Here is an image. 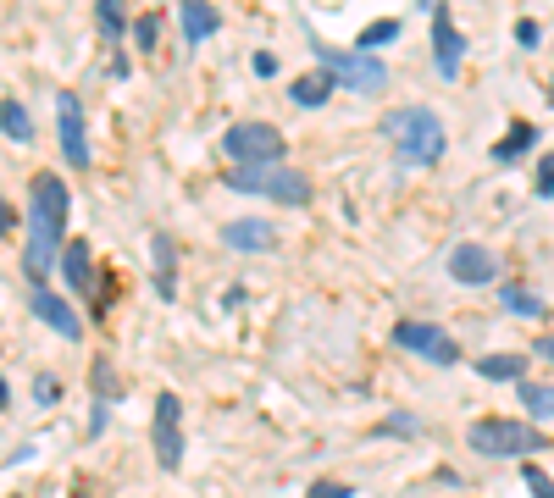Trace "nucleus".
Returning <instances> with one entry per match:
<instances>
[{"label":"nucleus","mask_w":554,"mask_h":498,"mask_svg":"<svg viewBox=\"0 0 554 498\" xmlns=\"http://www.w3.org/2000/svg\"><path fill=\"white\" fill-rule=\"evenodd\" d=\"M67 216H73V194L56 172H39L34 189H28V277L45 283L50 266L61 261V244H67Z\"/></svg>","instance_id":"1"},{"label":"nucleus","mask_w":554,"mask_h":498,"mask_svg":"<svg viewBox=\"0 0 554 498\" xmlns=\"http://www.w3.org/2000/svg\"><path fill=\"white\" fill-rule=\"evenodd\" d=\"M383 139L394 144V155L405 166H438L444 150H449L444 122H438L433 106H394L383 117Z\"/></svg>","instance_id":"2"},{"label":"nucleus","mask_w":554,"mask_h":498,"mask_svg":"<svg viewBox=\"0 0 554 498\" xmlns=\"http://www.w3.org/2000/svg\"><path fill=\"white\" fill-rule=\"evenodd\" d=\"M554 438H543L527 421H510V415H482L466 427V449L482 454V460H527V454L549 449Z\"/></svg>","instance_id":"3"},{"label":"nucleus","mask_w":554,"mask_h":498,"mask_svg":"<svg viewBox=\"0 0 554 498\" xmlns=\"http://www.w3.org/2000/svg\"><path fill=\"white\" fill-rule=\"evenodd\" d=\"M316 61H322V72L333 83H344V89H355V95H377L388 83V67L377 56H361V50H327L322 39H311Z\"/></svg>","instance_id":"4"},{"label":"nucleus","mask_w":554,"mask_h":498,"mask_svg":"<svg viewBox=\"0 0 554 498\" xmlns=\"http://www.w3.org/2000/svg\"><path fill=\"white\" fill-rule=\"evenodd\" d=\"M228 189L266 194V200H277V205L311 200V178H305V172H283V166H239V172H228Z\"/></svg>","instance_id":"5"},{"label":"nucleus","mask_w":554,"mask_h":498,"mask_svg":"<svg viewBox=\"0 0 554 498\" xmlns=\"http://www.w3.org/2000/svg\"><path fill=\"white\" fill-rule=\"evenodd\" d=\"M222 150L233 155V166H277L289 155V139L272 128V122H233L222 133Z\"/></svg>","instance_id":"6"},{"label":"nucleus","mask_w":554,"mask_h":498,"mask_svg":"<svg viewBox=\"0 0 554 498\" xmlns=\"http://www.w3.org/2000/svg\"><path fill=\"white\" fill-rule=\"evenodd\" d=\"M150 443H156V465H161V471H178V465H183V399H178V393H156Z\"/></svg>","instance_id":"7"},{"label":"nucleus","mask_w":554,"mask_h":498,"mask_svg":"<svg viewBox=\"0 0 554 498\" xmlns=\"http://www.w3.org/2000/svg\"><path fill=\"white\" fill-rule=\"evenodd\" d=\"M394 344L410 349V355H422L427 366H455V360H460L455 338H449L438 321H399V327H394Z\"/></svg>","instance_id":"8"},{"label":"nucleus","mask_w":554,"mask_h":498,"mask_svg":"<svg viewBox=\"0 0 554 498\" xmlns=\"http://www.w3.org/2000/svg\"><path fill=\"white\" fill-rule=\"evenodd\" d=\"M56 139H61L67 166L95 161V155H89V128H84V106H78V95H56Z\"/></svg>","instance_id":"9"},{"label":"nucleus","mask_w":554,"mask_h":498,"mask_svg":"<svg viewBox=\"0 0 554 498\" xmlns=\"http://www.w3.org/2000/svg\"><path fill=\"white\" fill-rule=\"evenodd\" d=\"M449 277L466 283V288L494 283V277H499V255H494V249H482V244H455V249H449Z\"/></svg>","instance_id":"10"},{"label":"nucleus","mask_w":554,"mask_h":498,"mask_svg":"<svg viewBox=\"0 0 554 498\" xmlns=\"http://www.w3.org/2000/svg\"><path fill=\"white\" fill-rule=\"evenodd\" d=\"M460 56H466V39H460V28H455L449 0H438V6H433V61H438V72H444V78H455Z\"/></svg>","instance_id":"11"},{"label":"nucleus","mask_w":554,"mask_h":498,"mask_svg":"<svg viewBox=\"0 0 554 498\" xmlns=\"http://www.w3.org/2000/svg\"><path fill=\"white\" fill-rule=\"evenodd\" d=\"M28 310H34V316L45 321V327H56L61 338H67V344H78V338H84V321H78V310L67 305V299H61V294H50V288H34V299H28Z\"/></svg>","instance_id":"12"},{"label":"nucleus","mask_w":554,"mask_h":498,"mask_svg":"<svg viewBox=\"0 0 554 498\" xmlns=\"http://www.w3.org/2000/svg\"><path fill=\"white\" fill-rule=\"evenodd\" d=\"M178 23H183V39H189V50H200L205 39L222 28V12L211 6V0H178Z\"/></svg>","instance_id":"13"},{"label":"nucleus","mask_w":554,"mask_h":498,"mask_svg":"<svg viewBox=\"0 0 554 498\" xmlns=\"http://www.w3.org/2000/svg\"><path fill=\"white\" fill-rule=\"evenodd\" d=\"M222 244H228V249H250V255H266V249H277V227L261 222V216H244V222L222 227Z\"/></svg>","instance_id":"14"},{"label":"nucleus","mask_w":554,"mask_h":498,"mask_svg":"<svg viewBox=\"0 0 554 498\" xmlns=\"http://www.w3.org/2000/svg\"><path fill=\"white\" fill-rule=\"evenodd\" d=\"M150 255H156V294L178 299V244H172V233L150 238Z\"/></svg>","instance_id":"15"},{"label":"nucleus","mask_w":554,"mask_h":498,"mask_svg":"<svg viewBox=\"0 0 554 498\" xmlns=\"http://www.w3.org/2000/svg\"><path fill=\"white\" fill-rule=\"evenodd\" d=\"M61 266H67L73 294H95V266H89V244H84V238H67V244H61Z\"/></svg>","instance_id":"16"},{"label":"nucleus","mask_w":554,"mask_h":498,"mask_svg":"<svg viewBox=\"0 0 554 498\" xmlns=\"http://www.w3.org/2000/svg\"><path fill=\"white\" fill-rule=\"evenodd\" d=\"M289 100H294V106H305V111L327 106V100H333V78H327V72H305V78L289 83Z\"/></svg>","instance_id":"17"},{"label":"nucleus","mask_w":554,"mask_h":498,"mask_svg":"<svg viewBox=\"0 0 554 498\" xmlns=\"http://www.w3.org/2000/svg\"><path fill=\"white\" fill-rule=\"evenodd\" d=\"M477 377H488V382H527V355H482Z\"/></svg>","instance_id":"18"},{"label":"nucleus","mask_w":554,"mask_h":498,"mask_svg":"<svg viewBox=\"0 0 554 498\" xmlns=\"http://www.w3.org/2000/svg\"><path fill=\"white\" fill-rule=\"evenodd\" d=\"M532 144H538V128H532V122H516V128H510L505 139L494 144V161H499V166H510V161H521V155H527Z\"/></svg>","instance_id":"19"},{"label":"nucleus","mask_w":554,"mask_h":498,"mask_svg":"<svg viewBox=\"0 0 554 498\" xmlns=\"http://www.w3.org/2000/svg\"><path fill=\"white\" fill-rule=\"evenodd\" d=\"M0 133H6V139H17V144L34 139V122H28L23 100H0Z\"/></svg>","instance_id":"20"},{"label":"nucleus","mask_w":554,"mask_h":498,"mask_svg":"<svg viewBox=\"0 0 554 498\" xmlns=\"http://www.w3.org/2000/svg\"><path fill=\"white\" fill-rule=\"evenodd\" d=\"M95 23H100V34L117 45V39L128 34V0H95Z\"/></svg>","instance_id":"21"},{"label":"nucleus","mask_w":554,"mask_h":498,"mask_svg":"<svg viewBox=\"0 0 554 498\" xmlns=\"http://www.w3.org/2000/svg\"><path fill=\"white\" fill-rule=\"evenodd\" d=\"M394 34H399V17H377V23H366V28H361L355 50H361V56H377V50H383Z\"/></svg>","instance_id":"22"},{"label":"nucleus","mask_w":554,"mask_h":498,"mask_svg":"<svg viewBox=\"0 0 554 498\" xmlns=\"http://www.w3.org/2000/svg\"><path fill=\"white\" fill-rule=\"evenodd\" d=\"M521 404L532 421H554V388H543V382H521Z\"/></svg>","instance_id":"23"},{"label":"nucleus","mask_w":554,"mask_h":498,"mask_svg":"<svg viewBox=\"0 0 554 498\" xmlns=\"http://www.w3.org/2000/svg\"><path fill=\"white\" fill-rule=\"evenodd\" d=\"M499 305H505L510 316H527V321H538V316H543V299L532 294V288H516V283L505 288V299H499Z\"/></svg>","instance_id":"24"},{"label":"nucleus","mask_w":554,"mask_h":498,"mask_svg":"<svg viewBox=\"0 0 554 498\" xmlns=\"http://www.w3.org/2000/svg\"><path fill=\"white\" fill-rule=\"evenodd\" d=\"M128 34H133V45H139V50H156V39H161V17H156V12L133 17V23H128Z\"/></svg>","instance_id":"25"},{"label":"nucleus","mask_w":554,"mask_h":498,"mask_svg":"<svg viewBox=\"0 0 554 498\" xmlns=\"http://www.w3.org/2000/svg\"><path fill=\"white\" fill-rule=\"evenodd\" d=\"M383 432H394V438H416V432H422V421H416L410 410H394L383 427H377V438H383Z\"/></svg>","instance_id":"26"},{"label":"nucleus","mask_w":554,"mask_h":498,"mask_svg":"<svg viewBox=\"0 0 554 498\" xmlns=\"http://www.w3.org/2000/svg\"><path fill=\"white\" fill-rule=\"evenodd\" d=\"M521 482H527L532 498H554V476H543L538 465H521Z\"/></svg>","instance_id":"27"},{"label":"nucleus","mask_w":554,"mask_h":498,"mask_svg":"<svg viewBox=\"0 0 554 498\" xmlns=\"http://www.w3.org/2000/svg\"><path fill=\"white\" fill-rule=\"evenodd\" d=\"M532 189H538V200H554V155L538 161V183H532Z\"/></svg>","instance_id":"28"},{"label":"nucleus","mask_w":554,"mask_h":498,"mask_svg":"<svg viewBox=\"0 0 554 498\" xmlns=\"http://www.w3.org/2000/svg\"><path fill=\"white\" fill-rule=\"evenodd\" d=\"M516 45H521V50H538V45H543V28L532 23V17H521V23H516Z\"/></svg>","instance_id":"29"},{"label":"nucleus","mask_w":554,"mask_h":498,"mask_svg":"<svg viewBox=\"0 0 554 498\" xmlns=\"http://www.w3.org/2000/svg\"><path fill=\"white\" fill-rule=\"evenodd\" d=\"M311 498H355L344 482H311Z\"/></svg>","instance_id":"30"},{"label":"nucleus","mask_w":554,"mask_h":498,"mask_svg":"<svg viewBox=\"0 0 554 498\" xmlns=\"http://www.w3.org/2000/svg\"><path fill=\"white\" fill-rule=\"evenodd\" d=\"M255 72H261V78H277V56H272V50H255Z\"/></svg>","instance_id":"31"},{"label":"nucleus","mask_w":554,"mask_h":498,"mask_svg":"<svg viewBox=\"0 0 554 498\" xmlns=\"http://www.w3.org/2000/svg\"><path fill=\"white\" fill-rule=\"evenodd\" d=\"M39 404H56L61 399V388H56V377H39V393H34Z\"/></svg>","instance_id":"32"},{"label":"nucleus","mask_w":554,"mask_h":498,"mask_svg":"<svg viewBox=\"0 0 554 498\" xmlns=\"http://www.w3.org/2000/svg\"><path fill=\"white\" fill-rule=\"evenodd\" d=\"M12 227H17V211H12V205H6V200H0V238L12 233Z\"/></svg>","instance_id":"33"},{"label":"nucleus","mask_w":554,"mask_h":498,"mask_svg":"<svg viewBox=\"0 0 554 498\" xmlns=\"http://www.w3.org/2000/svg\"><path fill=\"white\" fill-rule=\"evenodd\" d=\"M538 355H543V360H549V366H554V338H543V344H538Z\"/></svg>","instance_id":"34"},{"label":"nucleus","mask_w":554,"mask_h":498,"mask_svg":"<svg viewBox=\"0 0 554 498\" xmlns=\"http://www.w3.org/2000/svg\"><path fill=\"white\" fill-rule=\"evenodd\" d=\"M6 404H12V388H6V382H0V410H6Z\"/></svg>","instance_id":"35"},{"label":"nucleus","mask_w":554,"mask_h":498,"mask_svg":"<svg viewBox=\"0 0 554 498\" xmlns=\"http://www.w3.org/2000/svg\"><path fill=\"white\" fill-rule=\"evenodd\" d=\"M543 95H549V106H554V78H549V89H543Z\"/></svg>","instance_id":"36"}]
</instances>
